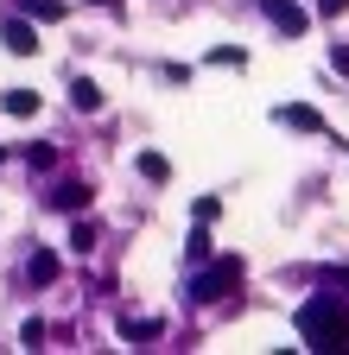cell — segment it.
I'll use <instances>...</instances> for the list:
<instances>
[{
  "label": "cell",
  "mask_w": 349,
  "mask_h": 355,
  "mask_svg": "<svg viewBox=\"0 0 349 355\" xmlns=\"http://www.w3.org/2000/svg\"><path fill=\"white\" fill-rule=\"evenodd\" d=\"M298 336L312 343V349H349V304L318 292V298H305L298 304Z\"/></svg>",
  "instance_id": "cell-1"
},
{
  "label": "cell",
  "mask_w": 349,
  "mask_h": 355,
  "mask_svg": "<svg viewBox=\"0 0 349 355\" xmlns=\"http://www.w3.org/2000/svg\"><path fill=\"white\" fill-rule=\"evenodd\" d=\"M241 286V260L235 254H223V260H210L203 273H197V286H191V304H216V298H229Z\"/></svg>",
  "instance_id": "cell-2"
},
{
  "label": "cell",
  "mask_w": 349,
  "mask_h": 355,
  "mask_svg": "<svg viewBox=\"0 0 349 355\" xmlns=\"http://www.w3.org/2000/svg\"><path fill=\"white\" fill-rule=\"evenodd\" d=\"M254 7L267 13L286 38H305V32H312V13H305V7H292V0H254Z\"/></svg>",
  "instance_id": "cell-3"
},
{
  "label": "cell",
  "mask_w": 349,
  "mask_h": 355,
  "mask_svg": "<svg viewBox=\"0 0 349 355\" xmlns=\"http://www.w3.org/2000/svg\"><path fill=\"white\" fill-rule=\"evenodd\" d=\"M0 38H7V51H13V58H32V51H38L32 19H7V26H0Z\"/></svg>",
  "instance_id": "cell-4"
},
{
  "label": "cell",
  "mask_w": 349,
  "mask_h": 355,
  "mask_svg": "<svg viewBox=\"0 0 349 355\" xmlns=\"http://www.w3.org/2000/svg\"><path fill=\"white\" fill-rule=\"evenodd\" d=\"M90 197H96V191L70 178V184H58V191H51V209H64V216H83V209H90Z\"/></svg>",
  "instance_id": "cell-5"
},
{
  "label": "cell",
  "mask_w": 349,
  "mask_h": 355,
  "mask_svg": "<svg viewBox=\"0 0 349 355\" xmlns=\"http://www.w3.org/2000/svg\"><path fill=\"white\" fill-rule=\"evenodd\" d=\"M280 121H286L292 133H330V127H324V114H318V108H305V102H286V108H280Z\"/></svg>",
  "instance_id": "cell-6"
},
{
  "label": "cell",
  "mask_w": 349,
  "mask_h": 355,
  "mask_svg": "<svg viewBox=\"0 0 349 355\" xmlns=\"http://www.w3.org/2000/svg\"><path fill=\"white\" fill-rule=\"evenodd\" d=\"M0 108H7L13 121H26V114H38V89H7V102H0Z\"/></svg>",
  "instance_id": "cell-7"
},
{
  "label": "cell",
  "mask_w": 349,
  "mask_h": 355,
  "mask_svg": "<svg viewBox=\"0 0 349 355\" xmlns=\"http://www.w3.org/2000/svg\"><path fill=\"white\" fill-rule=\"evenodd\" d=\"M159 330H165L159 318H121V336H127V343H153Z\"/></svg>",
  "instance_id": "cell-8"
},
{
  "label": "cell",
  "mask_w": 349,
  "mask_h": 355,
  "mask_svg": "<svg viewBox=\"0 0 349 355\" xmlns=\"http://www.w3.org/2000/svg\"><path fill=\"white\" fill-rule=\"evenodd\" d=\"M70 102H76L83 114H90V108H102V89H96L90 76H76V83H70Z\"/></svg>",
  "instance_id": "cell-9"
},
{
  "label": "cell",
  "mask_w": 349,
  "mask_h": 355,
  "mask_svg": "<svg viewBox=\"0 0 349 355\" xmlns=\"http://www.w3.org/2000/svg\"><path fill=\"white\" fill-rule=\"evenodd\" d=\"M26 273H32V286H51V279H58V254H32Z\"/></svg>",
  "instance_id": "cell-10"
},
{
  "label": "cell",
  "mask_w": 349,
  "mask_h": 355,
  "mask_svg": "<svg viewBox=\"0 0 349 355\" xmlns=\"http://www.w3.org/2000/svg\"><path fill=\"white\" fill-rule=\"evenodd\" d=\"M19 13H26V19H64L58 0H19Z\"/></svg>",
  "instance_id": "cell-11"
},
{
  "label": "cell",
  "mask_w": 349,
  "mask_h": 355,
  "mask_svg": "<svg viewBox=\"0 0 349 355\" xmlns=\"http://www.w3.org/2000/svg\"><path fill=\"white\" fill-rule=\"evenodd\" d=\"M140 171H146V178H153V184H165V178H171V165H165V159H159V153H140Z\"/></svg>",
  "instance_id": "cell-12"
},
{
  "label": "cell",
  "mask_w": 349,
  "mask_h": 355,
  "mask_svg": "<svg viewBox=\"0 0 349 355\" xmlns=\"http://www.w3.org/2000/svg\"><path fill=\"white\" fill-rule=\"evenodd\" d=\"M185 260H191V266H203V260H210V235H203V229L185 241Z\"/></svg>",
  "instance_id": "cell-13"
},
{
  "label": "cell",
  "mask_w": 349,
  "mask_h": 355,
  "mask_svg": "<svg viewBox=\"0 0 349 355\" xmlns=\"http://www.w3.org/2000/svg\"><path fill=\"white\" fill-rule=\"evenodd\" d=\"M70 248L76 254H96V229H90V222H76V229H70Z\"/></svg>",
  "instance_id": "cell-14"
},
{
  "label": "cell",
  "mask_w": 349,
  "mask_h": 355,
  "mask_svg": "<svg viewBox=\"0 0 349 355\" xmlns=\"http://www.w3.org/2000/svg\"><path fill=\"white\" fill-rule=\"evenodd\" d=\"M210 64H248V51L241 44H223V51H210Z\"/></svg>",
  "instance_id": "cell-15"
},
{
  "label": "cell",
  "mask_w": 349,
  "mask_h": 355,
  "mask_svg": "<svg viewBox=\"0 0 349 355\" xmlns=\"http://www.w3.org/2000/svg\"><path fill=\"white\" fill-rule=\"evenodd\" d=\"M330 64H337V70L349 76V44H330Z\"/></svg>",
  "instance_id": "cell-16"
},
{
  "label": "cell",
  "mask_w": 349,
  "mask_h": 355,
  "mask_svg": "<svg viewBox=\"0 0 349 355\" xmlns=\"http://www.w3.org/2000/svg\"><path fill=\"white\" fill-rule=\"evenodd\" d=\"M343 7H349V0H318V13H324V19H337Z\"/></svg>",
  "instance_id": "cell-17"
},
{
  "label": "cell",
  "mask_w": 349,
  "mask_h": 355,
  "mask_svg": "<svg viewBox=\"0 0 349 355\" xmlns=\"http://www.w3.org/2000/svg\"><path fill=\"white\" fill-rule=\"evenodd\" d=\"M96 7H108V13H121V0H96Z\"/></svg>",
  "instance_id": "cell-18"
}]
</instances>
